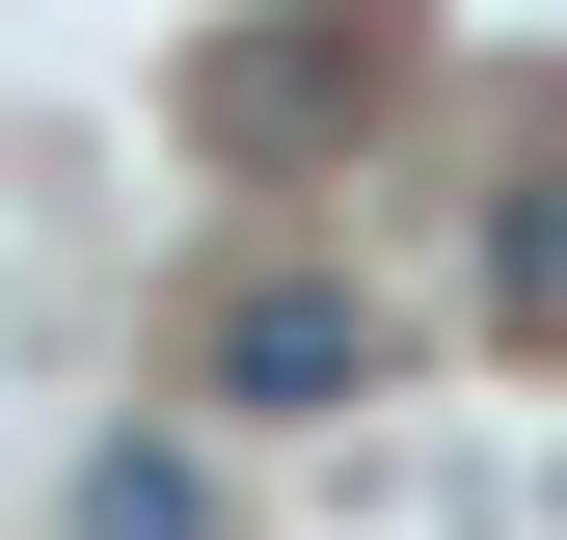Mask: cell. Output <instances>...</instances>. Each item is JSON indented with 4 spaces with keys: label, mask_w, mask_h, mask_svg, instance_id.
<instances>
[{
    "label": "cell",
    "mask_w": 567,
    "mask_h": 540,
    "mask_svg": "<svg viewBox=\"0 0 567 540\" xmlns=\"http://www.w3.org/2000/svg\"><path fill=\"white\" fill-rule=\"evenodd\" d=\"M82 540H217V487L189 459H82Z\"/></svg>",
    "instance_id": "obj_2"
},
{
    "label": "cell",
    "mask_w": 567,
    "mask_h": 540,
    "mask_svg": "<svg viewBox=\"0 0 567 540\" xmlns=\"http://www.w3.org/2000/svg\"><path fill=\"white\" fill-rule=\"evenodd\" d=\"M379 378V298H351V270H244L217 298V405H351Z\"/></svg>",
    "instance_id": "obj_1"
}]
</instances>
